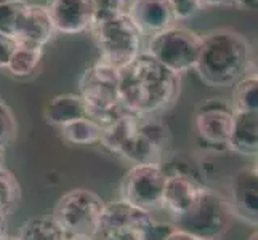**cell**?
Masks as SVG:
<instances>
[{
  "label": "cell",
  "mask_w": 258,
  "mask_h": 240,
  "mask_svg": "<svg viewBox=\"0 0 258 240\" xmlns=\"http://www.w3.org/2000/svg\"><path fill=\"white\" fill-rule=\"evenodd\" d=\"M181 75L162 66L146 51L119 69V98L135 115H157L178 101Z\"/></svg>",
  "instance_id": "6da1fadb"
},
{
  "label": "cell",
  "mask_w": 258,
  "mask_h": 240,
  "mask_svg": "<svg viewBox=\"0 0 258 240\" xmlns=\"http://www.w3.org/2000/svg\"><path fill=\"white\" fill-rule=\"evenodd\" d=\"M100 144L133 165L162 164L168 144V130L157 115L125 112L103 127Z\"/></svg>",
  "instance_id": "7a4b0ae2"
},
{
  "label": "cell",
  "mask_w": 258,
  "mask_h": 240,
  "mask_svg": "<svg viewBox=\"0 0 258 240\" xmlns=\"http://www.w3.org/2000/svg\"><path fill=\"white\" fill-rule=\"evenodd\" d=\"M194 70L210 87H233L253 72V50L241 32L228 28L202 35V47Z\"/></svg>",
  "instance_id": "3957f363"
},
{
  "label": "cell",
  "mask_w": 258,
  "mask_h": 240,
  "mask_svg": "<svg viewBox=\"0 0 258 240\" xmlns=\"http://www.w3.org/2000/svg\"><path fill=\"white\" fill-rule=\"evenodd\" d=\"M79 95L87 104L88 117L101 127L127 112L119 98V69L101 59L84 70L79 80Z\"/></svg>",
  "instance_id": "277c9868"
},
{
  "label": "cell",
  "mask_w": 258,
  "mask_h": 240,
  "mask_svg": "<svg viewBox=\"0 0 258 240\" xmlns=\"http://www.w3.org/2000/svg\"><path fill=\"white\" fill-rule=\"evenodd\" d=\"M233 218L228 199L207 186L189 210L170 218V223L198 240H220L229 230Z\"/></svg>",
  "instance_id": "5b68a950"
},
{
  "label": "cell",
  "mask_w": 258,
  "mask_h": 240,
  "mask_svg": "<svg viewBox=\"0 0 258 240\" xmlns=\"http://www.w3.org/2000/svg\"><path fill=\"white\" fill-rule=\"evenodd\" d=\"M106 202L96 192L76 188L58 199L51 218L68 237H95Z\"/></svg>",
  "instance_id": "8992f818"
},
{
  "label": "cell",
  "mask_w": 258,
  "mask_h": 240,
  "mask_svg": "<svg viewBox=\"0 0 258 240\" xmlns=\"http://www.w3.org/2000/svg\"><path fill=\"white\" fill-rule=\"evenodd\" d=\"M202 47V35L184 26H172L151 35L146 53L172 72L181 75L194 69Z\"/></svg>",
  "instance_id": "52a82bcc"
},
{
  "label": "cell",
  "mask_w": 258,
  "mask_h": 240,
  "mask_svg": "<svg viewBox=\"0 0 258 240\" xmlns=\"http://www.w3.org/2000/svg\"><path fill=\"white\" fill-rule=\"evenodd\" d=\"M90 32L100 51V59L115 69L128 64L141 53V34L127 15L95 24Z\"/></svg>",
  "instance_id": "ba28073f"
},
{
  "label": "cell",
  "mask_w": 258,
  "mask_h": 240,
  "mask_svg": "<svg viewBox=\"0 0 258 240\" xmlns=\"http://www.w3.org/2000/svg\"><path fill=\"white\" fill-rule=\"evenodd\" d=\"M154 224L153 213L119 199L104 205L95 240H153Z\"/></svg>",
  "instance_id": "9c48e42d"
},
{
  "label": "cell",
  "mask_w": 258,
  "mask_h": 240,
  "mask_svg": "<svg viewBox=\"0 0 258 240\" xmlns=\"http://www.w3.org/2000/svg\"><path fill=\"white\" fill-rule=\"evenodd\" d=\"M167 175L159 164L133 165L120 183V200L153 213L162 210Z\"/></svg>",
  "instance_id": "30bf717a"
},
{
  "label": "cell",
  "mask_w": 258,
  "mask_h": 240,
  "mask_svg": "<svg viewBox=\"0 0 258 240\" xmlns=\"http://www.w3.org/2000/svg\"><path fill=\"white\" fill-rule=\"evenodd\" d=\"M234 122V111L223 98H207L196 104L192 123L201 143L213 150L228 149V138Z\"/></svg>",
  "instance_id": "8fae6325"
},
{
  "label": "cell",
  "mask_w": 258,
  "mask_h": 240,
  "mask_svg": "<svg viewBox=\"0 0 258 240\" xmlns=\"http://www.w3.org/2000/svg\"><path fill=\"white\" fill-rule=\"evenodd\" d=\"M229 207L233 215L256 227L258 221V170L256 164L245 165L229 181Z\"/></svg>",
  "instance_id": "7c38bea8"
},
{
  "label": "cell",
  "mask_w": 258,
  "mask_h": 240,
  "mask_svg": "<svg viewBox=\"0 0 258 240\" xmlns=\"http://www.w3.org/2000/svg\"><path fill=\"white\" fill-rule=\"evenodd\" d=\"M45 8L53 28L59 34H82L93 26L92 0H48Z\"/></svg>",
  "instance_id": "4fadbf2b"
},
{
  "label": "cell",
  "mask_w": 258,
  "mask_h": 240,
  "mask_svg": "<svg viewBox=\"0 0 258 240\" xmlns=\"http://www.w3.org/2000/svg\"><path fill=\"white\" fill-rule=\"evenodd\" d=\"M127 16L141 35H154L176 24L170 0H132Z\"/></svg>",
  "instance_id": "5bb4252c"
},
{
  "label": "cell",
  "mask_w": 258,
  "mask_h": 240,
  "mask_svg": "<svg viewBox=\"0 0 258 240\" xmlns=\"http://www.w3.org/2000/svg\"><path fill=\"white\" fill-rule=\"evenodd\" d=\"M56 31L53 28L45 5L28 4L16 24L13 39L18 43H28V45L43 48L53 40Z\"/></svg>",
  "instance_id": "9a60e30c"
},
{
  "label": "cell",
  "mask_w": 258,
  "mask_h": 240,
  "mask_svg": "<svg viewBox=\"0 0 258 240\" xmlns=\"http://www.w3.org/2000/svg\"><path fill=\"white\" fill-rule=\"evenodd\" d=\"M206 188L207 184L196 180V178L186 175H167L162 197V210H165L170 218L183 215L198 200V197Z\"/></svg>",
  "instance_id": "2e32d148"
},
{
  "label": "cell",
  "mask_w": 258,
  "mask_h": 240,
  "mask_svg": "<svg viewBox=\"0 0 258 240\" xmlns=\"http://www.w3.org/2000/svg\"><path fill=\"white\" fill-rule=\"evenodd\" d=\"M228 150L256 157L258 154V112H234V122L228 138Z\"/></svg>",
  "instance_id": "e0dca14e"
},
{
  "label": "cell",
  "mask_w": 258,
  "mask_h": 240,
  "mask_svg": "<svg viewBox=\"0 0 258 240\" xmlns=\"http://www.w3.org/2000/svg\"><path fill=\"white\" fill-rule=\"evenodd\" d=\"M43 117L50 125L61 128L66 123L88 117V109L79 93H61L45 104Z\"/></svg>",
  "instance_id": "ac0fdd59"
},
{
  "label": "cell",
  "mask_w": 258,
  "mask_h": 240,
  "mask_svg": "<svg viewBox=\"0 0 258 240\" xmlns=\"http://www.w3.org/2000/svg\"><path fill=\"white\" fill-rule=\"evenodd\" d=\"M43 58V48L28 45V43H18L12 53L10 61L7 64L8 74L16 78H28L37 72Z\"/></svg>",
  "instance_id": "d6986e66"
},
{
  "label": "cell",
  "mask_w": 258,
  "mask_h": 240,
  "mask_svg": "<svg viewBox=\"0 0 258 240\" xmlns=\"http://www.w3.org/2000/svg\"><path fill=\"white\" fill-rule=\"evenodd\" d=\"M103 127L90 117L66 123L59 128V135L73 146H95L101 141Z\"/></svg>",
  "instance_id": "ffe728a7"
},
{
  "label": "cell",
  "mask_w": 258,
  "mask_h": 240,
  "mask_svg": "<svg viewBox=\"0 0 258 240\" xmlns=\"http://www.w3.org/2000/svg\"><path fill=\"white\" fill-rule=\"evenodd\" d=\"M18 240H66L68 235L51 216H35L26 219Z\"/></svg>",
  "instance_id": "44dd1931"
},
{
  "label": "cell",
  "mask_w": 258,
  "mask_h": 240,
  "mask_svg": "<svg viewBox=\"0 0 258 240\" xmlns=\"http://www.w3.org/2000/svg\"><path fill=\"white\" fill-rule=\"evenodd\" d=\"M231 108L234 112H258V77L256 70L247 74L233 85Z\"/></svg>",
  "instance_id": "7402d4cb"
},
{
  "label": "cell",
  "mask_w": 258,
  "mask_h": 240,
  "mask_svg": "<svg viewBox=\"0 0 258 240\" xmlns=\"http://www.w3.org/2000/svg\"><path fill=\"white\" fill-rule=\"evenodd\" d=\"M21 199V188L13 172L0 167V215L10 216Z\"/></svg>",
  "instance_id": "603a6c76"
},
{
  "label": "cell",
  "mask_w": 258,
  "mask_h": 240,
  "mask_svg": "<svg viewBox=\"0 0 258 240\" xmlns=\"http://www.w3.org/2000/svg\"><path fill=\"white\" fill-rule=\"evenodd\" d=\"M93 4V26L114 18L125 16L130 10L132 0H92Z\"/></svg>",
  "instance_id": "cb8c5ba5"
},
{
  "label": "cell",
  "mask_w": 258,
  "mask_h": 240,
  "mask_svg": "<svg viewBox=\"0 0 258 240\" xmlns=\"http://www.w3.org/2000/svg\"><path fill=\"white\" fill-rule=\"evenodd\" d=\"M18 135V123L12 108L0 98V147L7 149L15 143Z\"/></svg>",
  "instance_id": "d4e9b609"
},
{
  "label": "cell",
  "mask_w": 258,
  "mask_h": 240,
  "mask_svg": "<svg viewBox=\"0 0 258 240\" xmlns=\"http://www.w3.org/2000/svg\"><path fill=\"white\" fill-rule=\"evenodd\" d=\"M28 2H12L0 5V34L12 35L15 34L16 24Z\"/></svg>",
  "instance_id": "484cf974"
},
{
  "label": "cell",
  "mask_w": 258,
  "mask_h": 240,
  "mask_svg": "<svg viewBox=\"0 0 258 240\" xmlns=\"http://www.w3.org/2000/svg\"><path fill=\"white\" fill-rule=\"evenodd\" d=\"M175 21H186L202 10L199 0H170Z\"/></svg>",
  "instance_id": "4316f807"
},
{
  "label": "cell",
  "mask_w": 258,
  "mask_h": 240,
  "mask_svg": "<svg viewBox=\"0 0 258 240\" xmlns=\"http://www.w3.org/2000/svg\"><path fill=\"white\" fill-rule=\"evenodd\" d=\"M18 42L12 37V35L0 34V69H5L8 61H10L12 53L15 51Z\"/></svg>",
  "instance_id": "83f0119b"
},
{
  "label": "cell",
  "mask_w": 258,
  "mask_h": 240,
  "mask_svg": "<svg viewBox=\"0 0 258 240\" xmlns=\"http://www.w3.org/2000/svg\"><path fill=\"white\" fill-rule=\"evenodd\" d=\"M202 10L204 8H217V7H231V8H244L248 10L247 0H199Z\"/></svg>",
  "instance_id": "f1b7e54d"
},
{
  "label": "cell",
  "mask_w": 258,
  "mask_h": 240,
  "mask_svg": "<svg viewBox=\"0 0 258 240\" xmlns=\"http://www.w3.org/2000/svg\"><path fill=\"white\" fill-rule=\"evenodd\" d=\"M173 230H175V226L172 223H159V221H156L154 230H153V240H165Z\"/></svg>",
  "instance_id": "f546056e"
},
{
  "label": "cell",
  "mask_w": 258,
  "mask_h": 240,
  "mask_svg": "<svg viewBox=\"0 0 258 240\" xmlns=\"http://www.w3.org/2000/svg\"><path fill=\"white\" fill-rule=\"evenodd\" d=\"M165 240H198V238H194V237H191L189 234H186V232H181V230H178V229H175L173 232L168 235Z\"/></svg>",
  "instance_id": "4dcf8cb0"
},
{
  "label": "cell",
  "mask_w": 258,
  "mask_h": 240,
  "mask_svg": "<svg viewBox=\"0 0 258 240\" xmlns=\"http://www.w3.org/2000/svg\"><path fill=\"white\" fill-rule=\"evenodd\" d=\"M7 227H8V216L0 215V240L7 237Z\"/></svg>",
  "instance_id": "1f68e13d"
},
{
  "label": "cell",
  "mask_w": 258,
  "mask_h": 240,
  "mask_svg": "<svg viewBox=\"0 0 258 240\" xmlns=\"http://www.w3.org/2000/svg\"><path fill=\"white\" fill-rule=\"evenodd\" d=\"M256 2H258V0H247V4H248V10H250V12L256 10Z\"/></svg>",
  "instance_id": "d6a6232c"
},
{
  "label": "cell",
  "mask_w": 258,
  "mask_h": 240,
  "mask_svg": "<svg viewBox=\"0 0 258 240\" xmlns=\"http://www.w3.org/2000/svg\"><path fill=\"white\" fill-rule=\"evenodd\" d=\"M66 240H95V237H79V235H74V237H68Z\"/></svg>",
  "instance_id": "836d02e7"
},
{
  "label": "cell",
  "mask_w": 258,
  "mask_h": 240,
  "mask_svg": "<svg viewBox=\"0 0 258 240\" xmlns=\"http://www.w3.org/2000/svg\"><path fill=\"white\" fill-rule=\"evenodd\" d=\"M4 162H5V149L0 147V167H4Z\"/></svg>",
  "instance_id": "e575fe53"
},
{
  "label": "cell",
  "mask_w": 258,
  "mask_h": 240,
  "mask_svg": "<svg viewBox=\"0 0 258 240\" xmlns=\"http://www.w3.org/2000/svg\"><path fill=\"white\" fill-rule=\"evenodd\" d=\"M247 240H258V230H256V227H255V230H252V234L248 235Z\"/></svg>",
  "instance_id": "d590c367"
},
{
  "label": "cell",
  "mask_w": 258,
  "mask_h": 240,
  "mask_svg": "<svg viewBox=\"0 0 258 240\" xmlns=\"http://www.w3.org/2000/svg\"><path fill=\"white\" fill-rule=\"evenodd\" d=\"M12 2H26V0H0V5H4V4H12Z\"/></svg>",
  "instance_id": "8d00e7d4"
},
{
  "label": "cell",
  "mask_w": 258,
  "mask_h": 240,
  "mask_svg": "<svg viewBox=\"0 0 258 240\" xmlns=\"http://www.w3.org/2000/svg\"><path fill=\"white\" fill-rule=\"evenodd\" d=\"M2 240H18V238H16V237H8V235H7V237H4Z\"/></svg>",
  "instance_id": "74e56055"
}]
</instances>
